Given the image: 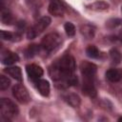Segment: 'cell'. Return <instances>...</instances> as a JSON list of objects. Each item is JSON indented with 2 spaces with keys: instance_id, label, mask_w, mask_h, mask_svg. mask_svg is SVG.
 Listing matches in <instances>:
<instances>
[{
  "instance_id": "obj_1",
  "label": "cell",
  "mask_w": 122,
  "mask_h": 122,
  "mask_svg": "<svg viewBox=\"0 0 122 122\" xmlns=\"http://www.w3.org/2000/svg\"><path fill=\"white\" fill-rule=\"evenodd\" d=\"M75 69L74 58L71 55H64L50 67L49 73L51 79L57 83V87L68 88L77 84V78L74 75Z\"/></svg>"
},
{
  "instance_id": "obj_2",
  "label": "cell",
  "mask_w": 122,
  "mask_h": 122,
  "mask_svg": "<svg viewBox=\"0 0 122 122\" xmlns=\"http://www.w3.org/2000/svg\"><path fill=\"white\" fill-rule=\"evenodd\" d=\"M0 112L3 118L10 120L18 114V108L11 100L2 98L0 101Z\"/></svg>"
},
{
  "instance_id": "obj_3",
  "label": "cell",
  "mask_w": 122,
  "mask_h": 122,
  "mask_svg": "<svg viewBox=\"0 0 122 122\" xmlns=\"http://www.w3.org/2000/svg\"><path fill=\"white\" fill-rule=\"evenodd\" d=\"M61 43V37L56 32H51L45 35L41 41V48L44 49L46 51L50 52L54 51Z\"/></svg>"
},
{
  "instance_id": "obj_4",
  "label": "cell",
  "mask_w": 122,
  "mask_h": 122,
  "mask_svg": "<svg viewBox=\"0 0 122 122\" xmlns=\"http://www.w3.org/2000/svg\"><path fill=\"white\" fill-rule=\"evenodd\" d=\"M51 24V18L49 16H44L40 18L29 30L27 33V36L29 39H33L37 35H39L41 32H43Z\"/></svg>"
},
{
  "instance_id": "obj_5",
  "label": "cell",
  "mask_w": 122,
  "mask_h": 122,
  "mask_svg": "<svg viewBox=\"0 0 122 122\" xmlns=\"http://www.w3.org/2000/svg\"><path fill=\"white\" fill-rule=\"evenodd\" d=\"M12 94L14 98L21 104H27L30 100L28 90L25 88V86L21 84H16L12 87Z\"/></svg>"
},
{
  "instance_id": "obj_6",
  "label": "cell",
  "mask_w": 122,
  "mask_h": 122,
  "mask_svg": "<svg viewBox=\"0 0 122 122\" xmlns=\"http://www.w3.org/2000/svg\"><path fill=\"white\" fill-rule=\"evenodd\" d=\"M80 71L83 80H94L96 74V66L91 62L84 61L80 64Z\"/></svg>"
},
{
  "instance_id": "obj_7",
  "label": "cell",
  "mask_w": 122,
  "mask_h": 122,
  "mask_svg": "<svg viewBox=\"0 0 122 122\" xmlns=\"http://www.w3.org/2000/svg\"><path fill=\"white\" fill-rule=\"evenodd\" d=\"M26 71H27V73L29 75V77L34 81L38 80L41 78V76L43 75V69L36 65V64H29L27 65L26 67Z\"/></svg>"
},
{
  "instance_id": "obj_8",
  "label": "cell",
  "mask_w": 122,
  "mask_h": 122,
  "mask_svg": "<svg viewBox=\"0 0 122 122\" xmlns=\"http://www.w3.org/2000/svg\"><path fill=\"white\" fill-rule=\"evenodd\" d=\"M18 60L19 56L10 51H3L1 53V62L4 65H12Z\"/></svg>"
},
{
  "instance_id": "obj_9",
  "label": "cell",
  "mask_w": 122,
  "mask_h": 122,
  "mask_svg": "<svg viewBox=\"0 0 122 122\" xmlns=\"http://www.w3.org/2000/svg\"><path fill=\"white\" fill-rule=\"evenodd\" d=\"M82 92L85 95L89 97H95L96 89L94 86V80H83Z\"/></svg>"
},
{
  "instance_id": "obj_10",
  "label": "cell",
  "mask_w": 122,
  "mask_h": 122,
  "mask_svg": "<svg viewBox=\"0 0 122 122\" xmlns=\"http://www.w3.org/2000/svg\"><path fill=\"white\" fill-rule=\"evenodd\" d=\"M49 11L54 16H61L64 13V8L59 0H51L49 5Z\"/></svg>"
},
{
  "instance_id": "obj_11",
  "label": "cell",
  "mask_w": 122,
  "mask_h": 122,
  "mask_svg": "<svg viewBox=\"0 0 122 122\" xmlns=\"http://www.w3.org/2000/svg\"><path fill=\"white\" fill-rule=\"evenodd\" d=\"M63 99L70 106H71L73 108H78L80 106V103H81L80 97L76 93H73V92H68V93L63 94Z\"/></svg>"
},
{
  "instance_id": "obj_12",
  "label": "cell",
  "mask_w": 122,
  "mask_h": 122,
  "mask_svg": "<svg viewBox=\"0 0 122 122\" xmlns=\"http://www.w3.org/2000/svg\"><path fill=\"white\" fill-rule=\"evenodd\" d=\"M106 78L110 82H118L122 79V70L110 69L106 71Z\"/></svg>"
},
{
  "instance_id": "obj_13",
  "label": "cell",
  "mask_w": 122,
  "mask_h": 122,
  "mask_svg": "<svg viewBox=\"0 0 122 122\" xmlns=\"http://www.w3.org/2000/svg\"><path fill=\"white\" fill-rule=\"evenodd\" d=\"M36 87L39 93L43 96H48L50 94V84L45 79H38L36 80Z\"/></svg>"
},
{
  "instance_id": "obj_14",
  "label": "cell",
  "mask_w": 122,
  "mask_h": 122,
  "mask_svg": "<svg viewBox=\"0 0 122 122\" xmlns=\"http://www.w3.org/2000/svg\"><path fill=\"white\" fill-rule=\"evenodd\" d=\"M5 72H7L9 75H10L12 78H14L17 81H22V79H23L21 69L19 67H17V66L9 67V68L5 69Z\"/></svg>"
},
{
  "instance_id": "obj_15",
  "label": "cell",
  "mask_w": 122,
  "mask_h": 122,
  "mask_svg": "<svg viewBox=\"0 0 122 122\" xmlns=\"http://www.w3.org/2000/svg\"><path fill=\"white\" fill-rule=\"evenodd\" d=\"M110 57L112 62L114 64H119L122 59V55L117 49H112L110 51Z\"/></svg>"
},
{
  "instance_id": "obj_16",
  "label": "cell",
  "mask_w": 122,
  "mask_h": 122,
  "mask_svg": "<svg viewBox=\"0 0 122 122\" xmlns=\"http://www.w3.org/2000/svg\"><path fill=\"white\" fill-rule=\"evenodd\" d=\"M86 53L91 58H98L99 57V51L95 46H89L86 49Z\"/></svg>"
},
{
  "instance_id": "obj_17",
  "label": "cell",
  "mask_w": 122,
  "mask_h": 122,
  "mask_svg": "<svg viewBox=\"0 0 122 122\" xmlns=\"http://www.w3.org/2000/svg\"><path fill=\"white\" fill-rule=\"evenodd\" d=\"M39 51V47L37 45H30L29 46V48L26 50L25 51V55L28 57V58H30V57H33L35 54H37Z\"/></svg>"
},
{
  "instance_id": "obj_18",
  "label": "cell",
  "mask_w": 122,
  "mask_h": 122,
  "mask_svg": "<svg viewBox=\"0 0 122 122\" xmlns=\"http://www.w3.org/2000/svg\"><path fill=\"white\" fill-rule=\"evenodd\" d=\"M1 20L4 24H10L12 21V16L10 14V12L7 10H2L1 11Z\"/></svg>"
},
{
  "instance_id": "obj_19",
  "label": "cell",
  "mask_w": 122,
  "mask_h": 122,
  "mask_svg": "<svg viewBox=\"0 0 122 122\" xmlns=\"http://www.w3.org/2000/svg\"><path fill=\"white\" fill-rule=\"evenodd\" d=\"M81 32L84 36H86L87 38H92L93 37L94 34V30L93 28H92L91 26H84L81 28Z\"/></svg>"
},
{
  "instance_id": "obj_20",
  "label": "cell",
  "mask_w": 122,
  "mask_h": 122,
  "mask_svg": "<svg viewBox=\"0 0 122 122\" xmlns=\"http://www.w3.org/2000/svg\"><path fill=\"white\" fill-rule=\"evenodd\" d=\"M64 29H65V30H66L67 35H69V36H73V35L75 34V27H74V25H73L72 23L67 22V23L65 24V26H64Z\"/></svg>"
},
{
  "instance_id": "obj_21",
  "label": "cell",
  "mask_w": 122,
  "mask_h": 122,
  "mask_svg": "<svg viewBox=\"0 0 122 122\" xmlns=\"http://www.w3.org/2000/svg\"><path fill=\"white\" fill-rule=\"evenodd\" d=\"M10 84V81L8 77H6L5 75H0V89L2 91H5L9 88Z\"/></svg>"
},
{
  "instance_id": "obj_22",
  "label": "cell",
  "mask_w": 122,
  "mask_h": 122,
  "mask_svg": "<svg viewBox=\"0 0 122 122\" xmlns=\"http://www.w3.org/2000/svg\"><path fill=\"white\" fill-rule=\"evenodd\" d=\"M0 33H1V38L3 40H11L13 37V34L11 32H9L6 30H1Z\"/></svg>"
},
{
  "instance_id": "obj_23",
  "label": "cell",
  "mask_w": 122,
  "mask_h": 122,
  "mask_svg": "<svg viewBox=\"0 0 122 122\" xmlns=\"http://www.w3.org/2000/svg\"><path fill=\"white\" fill-rule=\"evenodd\" d=\"M119 39L122 41V30H120V32H119Z\"/></svg>"
},
{
  "instance_id": "obj_24",
  "label": "cell",
  "mask_w": 122,
  "mask_h": 122,
  "mask_svg": "<svg viewBox=\"0 0 122 122\" xmlns=\"http://www.w3.org/2000/svg\"><path fill=\"white\" fill-rule=\"evenodd\" d=\"M118 120H119V121H122V117H120V118H119Z\"/></svg>"
}]
</instances>
